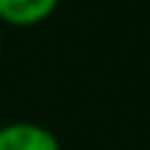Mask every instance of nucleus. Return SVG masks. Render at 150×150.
Masks as SVG:
<instances>
[{"label":"nucleus","instance_id":"1","mask_svg":"<svg viewBox=\"0 0 150 150\" xmlns=\"http://www.w3.org/2000/svg\"><path fill=\"white\" fill-rule=\"evenodd\" d=\"M0 150H61L59 136L31 120L0 125Z\"/></svg>","mask_w":150,"mask_h":150},{"label":"nucleus","instance_id":"3","mask_svg":"<svg viewBox=\"0 0 150 150\" xmlns=\"http://www.w3.org/2000/svg\"><path fill=\"white\" fill-rule=\"evenodd\" d=\"M0 56H3V36H0Z\"/></svg>","mask_w":150,"mask_h":150},{"label":"nucleus","instance_id":"2","mask_svg":"<svg viewBox=\"0 0 150 150\" xmlns=\"http://www.w3.org/2000/svg\"><path fill=\"white\" fill-rule=\"evenodd\" d=\"M59 8V0H0V20L17 28L45 22Z\"/></svg>","mask_w":150,"mask_h":150}]
</instances>
